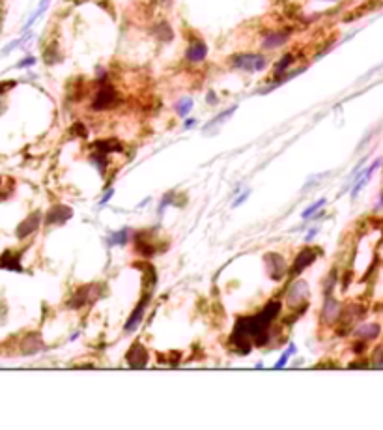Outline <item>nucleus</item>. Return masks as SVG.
Wrapping results in <instances>:
<instances>
[{"label": "nucleus", "instance_id": "f257e3e1", "mask_svg": "<svg viewBox=\"0 0 383 430\" xmlns=\"http://www.w3.org/2000/svg\"><path fill=\"white\" fill-rule=\"evenodd\" d=\"M280 303L279 301H271L260 314L247 316V318H239L236 322V329H234L232 340L238 344V348L243 352V342L250 346L252 338L256 344H264L267 340V329L271 326V322L275 320V316L279 314Z\"/></svg>", "mask_w": 383, "mask_h": 430}, {"label": "nucleus", "instance_id": "7ed1b4c3", "mask_svg": "<svg viewBox=\"0 0 383 430\" xmlns=\"http://www.w3.org/2000/svg\"><path fill=\"white\" fill-rule=\"evenodd\" d=\"M116 103H118L116 88L112 84H109V82H103V84L99 86L98 94H95V98H93V101H92V109L107 110V109H112Z\"/></svg>", "mask_w": 383, "mask_h": 430}, {"label": "nucleus", "instance_id": "4be33fe9", "mask_svg": "<svg viewBox=\"0 0 383 430\" xmlns=\"http://www.w3.org/2000/svg\"><path fill=\"white\" fill-rule=\"evenodd\" d=\"M234 110H236V107H230V109H228V110H225V112H221V114L217 116V118H213V120L209 122V124H208V126H206V127H211V126H217V124H219V122H222V120H227V118H228V116H230V114H232Z\"/></svg>", "mask_w": 383, "mask_h": 430}, {"label": "nucleus", "instance_id": "1a4fd4ad", "mask_svg": "<svg viewBox=\"0 0 383 430\" xmlns=\"http://www.w3.org/2000/svg\"><path fill=\"white\" fill-rule=\"evenodd\" d=\"M73 215V212H71L70 208L66 206H52L51 210H49V213L45 215V223L47 224H56V223H64V221H68V219Z\"/></svg>", "mask_w": 383, "mask_h": 430}, {"label": "nucleus", "instance_id": "c85d7f7f", "mask_svg": "<svg viewBox=\"0 0 383 430\" xmlns=\"http://www.w3.org/2000/svg\"><path fill=\"white\" fill-rule=\"evenodd\" d=\"M209 103H217V99H215V94L209 92Z\"/></svg>", "mask_w": 383, "mask_h": 430}, {"label": "nucleus", "instance_id": "f8f14e48", "mask_svg": "<svg viewBox=\"0 0 383 430\" xmlns=\"http://www.w3.org/2000/svg\"><path fill=\"white\" fill-rule=\"evenodd\" d=\"M148 299H150V296H144V298H142V301L139 303V307L135 309V312L131 314V318L127 320V324H125V331H133L135 327H137V324H139L140 318H142V312H144V307H146V303H148Z\"/></svg>", "mask_w": 383, "mask_h": 430}, {"label": "nucleus", "instance_id": "2eb2a0df", "mask_svg": "<svg viewBox=\"0 0 383 430\" xmlns=\"http://www.w3.org/2000/svg\"><path fill=\"white\" fill-rule=\"evenodd\" d=\"M41 338H40V335H28V337L24 338V342H23V352L24 354H34V352H38L41 348Z\"/></svg>", "mask_w": 383, "mask_h": 430}, {"label": "nucleus", "instance_id": "bb28decb", "mask_svg": "<svg viewBox=\"0 0 383 430\" xmlns=\"http://www.w3.org/2000/svg\"><path fill=\"white\" fill-rule=\"evenodd\" d=\"M112 193H114V191H112V189H109V191H107V195H105L103 198H101V206H103L105 202H107V200H109V198H111V196H112Z\"/></svg>", "mask_w": 383, "mask_h": 430}, {"label": "nucleus", "instance_id": "6ab92c4d", "mask_svg": "<svg viewBox=\"0 0 383 430\" xmlns=\"http://www.w3.org/2000/svg\"><path fill=\"white\" fill-rule=\"evenodd\" d=\"M176 109H178V114L180 116H187L189 114V110L193 109V99L185 98V99H181V101H178Z\"/></svg>", "mask_w": 383, "mask_h": 430}, {"label": "nucleus", "instance_id": "423d86ee", "mask_svg": "<svg viewBox=\"0 0 383 430\" xmlns=\"http://www.w3.org/2000/svg\"><path fill=\"white\" fill-rule=\"evenodd\" d=\"M185 56H187V60L193 64L202 62L204 58L208 56V45H206L202 40L191 41V45L187 47V51H185Z\"/></svg>", "mask_w": 383, "mask_h": 430}, {"label": "nucleus", "instance_id": "9d476101", "mask_svg": "<svg viewBox=\"0 0 383 430\" xmlns=\"http://www.w3.org/2000/svg\"><path fill=\"white\" fill-rule=\"evenodd\" d=\"M316 254L318 252L314 251V249H303V251H299V254H297L296 262H294V268H292V271L294 273H299V271H303L307 266H310L316 260Z\"/></svg>", "mask_w": 383, "mask_h": 430}, {"label": "nucleus", "instance_id": "20e7f679", "mask_svg": "<svg viewBox=\"0 0 383 430\" xmlns=\"http://www.w3.org/2000/svg\"><path fill=\"white\" fill-rule=\"evenodd\" d=\"M266 264H267V273H269V277H271L273 281H279L280 277L284 275L286 262L279 252H269L266 256Z\"/></svg>", "mask_w": 383, "mask_h": 430}, {"label": "nucleus", "instance_id": "2f4dec72", "mask_svg": "<svg viewBox=\"0 0 383 430\" xmlns=\"http://www.w3.org/2000/svg\"><path fill=\"white\" fill-rule=\"evenodd\" d=\"M324 2H338V0H324Z\"/></svg>", "mask_w": 383, "mask_h": 430}, {"label": "nucleus", "instance_id": "cd10ccee", "mask_svg": "<svg viewBox=\"0 0 383 430\" xmlns=\"http://www.w3.org/2000/svg\"><path fill=\"white\" fill-rule=\"evenodd\" d=\"M247 196H249V193H243V195L239 196L238 200L234 202V206H239V204H241V202H245V198H247Z\"/></svg>", "mask_w": 383, "mask_h": 430}, {"label": "nucleus", "instance_id": "a211bd4d", "mask_svg": "<svg viewBox=\"0 0 383 430\" xmlns=\"http://www.w3.org/2000/svg\"><path fill=\"white\" fill-rule=\"evenodd\" d=\"M155 36L159 38V40H165V41H170L172 40V28H170L169 24L167 23H161V24H157V28H155Z\"/></svg>", "mask_w": 383, "mask_h": 430}, {"label": "nucleus", "instance_id": "4468645a", "mask_svg": "<svg viewBox=\"0 0 383 430\" xmlns=\"http://www.w3.org/2000/svg\"><path fill=\"white\" fill-rule=\"evenodd\" d=\"M0 268H6V270H15L21 271V264H19V256L17 254H12L10 251H6L2 256H0Z\"/></svg>", "mask_w": 383, "mask_h": 430}, {"label": "nucleus", "instance_id": "ddd939ff", "mask_svg": "<svg viewBox=\"0 0 383 430\" xmlns=\"http://www.w3.org/2000/svg\"><path fill=\"white\" fill-rule=\"evenodd\" d=\"M337 316H340V307H338V303L335 299L327 296V301H325V307H324V320L333 322Z\"/></svg>", "mask_w": 383, "mask_h": 430}, {"label": "nucleus", "instance_id": "b1692460", "mask_svg": "<svg viewBox=\"0 0 383 430\" xmlns=\"http://www.w3.org/2000/svg\"><path fill=\"white\" fill-rule=\"evenodd\" d=\"M294 350H296V348H294V346H290V350L286 352V354H282V357H280L279 361L275 363V368H280V367H284L286 363H288V357H290V354H292V352H294Z\"/></svg>", "mask_w": 383, "mask_h": 430}, {"label": "nucleus", "instance_id": "412c9836", "mask_svg": "<svg viewBox=\"0 0 383 430\" xmlns=\"http://www.w3.org/2000/svg\"><path fill=\"white\" fill-rule=\"evenodd\" d=\"M324 204H325V198H320L318 202H314V204H312L310 208H308V210H305V212H303V219H308L310 215H312V213L318 212V210H320L322 206H324Z\"/></svg>", "mask_w": 383, "mask_h": 430}, {"label": "nucleus", "instance_id": "9b49d317", "mask_svg": "<svg viewBox=\"0 0 383 430\" xmlns=\"http://www.w3.org/2000/svg\"><path fill=\"white\" fill-rule=\"evenodd\" d=\"M40 219L41 215L40 213H32L26 221H23V223L17 226V236L19 238H26V236H30L32 232H34L38 226H40Z\"/></svg>", "mask_w": 383, "mask_h": 430}, {"label": "nucleus", "instance_id": "7c9ffc66", "mask_svg": "<svg viewBox=\"0 0 383 430\" xmlns=\"http://www.w3.org/2000/svg\"><path fill=\"white\" fill-rule=\"evenodd\" d=\"M314 234H316V228H314V230H310V232H308L307 240H312V238H314Z\"/></svg>", "mask_w": 383, "mask_h": 430}, {"label": "nucleus", "instance_id": "dca6fc26", "mask_svg": "<svg viewBox=\"0 0 383 430\" xmlns=\"http://www.w3.org/2000/svg\"><path fill=\"white\" fill-rule=\"evenodd\" d=\"M377 333H379V326L377 324H366V326L359 327L357 331H355V335L361 338H365V340H370V338H376Z\"/></svg>", "mask_w": 383, "mask_h": 430}, {"label": "nucleus", "instance_id": "0eeeda50", "mask_svg": "<svg viewBox=\"0 0 383 430\" xmlns=\"http://www.w3.org/2000/svg\"><path fill=\"white\" fill-rule=\"evenodd\" d=\"M127 359H129V365L133 368H144L146 363H148V352H146V348L140 342H135L133 348L129 350Z\"/></svg>", "mask_w": 383, "mask_h": 430}, {"label": "nucleus", "instance_id": "aec40b11", "mask_svg": "<svg viewBox=\"0 0 383 430\" xmlns=\"http://www.w3.org/2000/svg\"><path fill=\"white\" fill-rule=\"evenodd\" d=\"M47 6H49V0H41V2H40V8H38V10H36V12H34V15H32V17L28 19V23L24 24V30L28 28V26H32V24H34V21H36V19H38V17H40L41 13L45 12Z\"/></svg>", "mask_w": 383, "mask_h": 430}, {"label": "nucleus", "instance_id": "393cba45", "mask_svg": "<svg viewBox=\"0 0 383 430\" xmlns=\"http://www.w3.org/2000/svg\"><path fill=\"white\" fill-rule=\"evenodd\" d=\"M34 64H36V58L28 56V58H24V60H21V62L17 64V68H28V66H34Z\"/></svg>", "mask_w": 383, "mask_h": 430}, {"label": "nucleus", "instance_id": "6e6552de", "mask_svg": "<svg viewBox=\"0 0 383 430\" xmlns=\"http://www.w3.org/2000/svg\"><path fill=\"white\" fill-rule=\"evenodd\" d=\"M290 38V30H279V32H269V34L264 36V41H262V47L264 49H277V47L284 45L286 41Z\"/></svg>", "mask_w": 383, "mask_h": 430}, {"label": "nucleus", "instance_id": "a878e982", "mask_svg": "<svg viewBox=\"0 0 383 430\" xmlns=\"http://www.w3.org/2000/svg\"><path fill=\"white\" fill-rule=\"evenodd\" d=\"M12 86H15V82H2V84H0V94L6 92L8 88H12Z\"/></svg>", "mask_w": 383, "mask_h": 430}, {"label": "nucleus", "instance_id": "f03ea898", "mask_svg": "<svg viewBox=\"0 0 383 430\" xmlns=\"http://www.w3.org/2000/svg\"><path fill=\"white\" fill-rule=\"evenodd\" d=\"M230 64L236 69H243V71H249V73H256V71L266 69L267 58L264 54H258V52H241V54H234L230 58Z\"/></svg>", "mask_w": 383, "mask_h": 430}, {"label": "nucleus", "instance_id": "f3484780", "mask_svg": "<svg viewBox=\"0 0 383 430\" xmlns=\"http://www.w3.org/2000/svg\"><path fill=\"white\" fill-rule=\"evenodd\" d=\"M294 62V54L292 52H288V54H284V56L280 58L279 62H277V66H275V77H277V82L280 80V77L284 75V71L288 68H290V64Z\"/></svg>", "mask_w": 383, "mask_h": 430}, {"label": "nucleus", "instance_id": "c756f323", "mask_svg": "<svg viewBox=\"0 0 383 430\" xmlns=\"http://www.w3.org/2000/svg\"><path fill=\"white\" fill-rule=\"evenodd\" d=\"M197 124V120H187L185 122V127H191V126H195Z\"/></svg>", "mask_w": 383, "mask_h": 430}, {"label": "nucleus", "instance_id": "5701e85b", "mask_svg": "<svg viewBox=\"0 0 383 430\" xmlns=\"http://www.w3.org/2000/svg\"><path fill=\"white\" fill-rule=\"evenodd\" d=\"M127 241V230H120L114 234V238L111 240V243H118V245H123Z\"/></svg>", "mask_w": 383, "mask_h": 430}, {"label": "nucleus", "instance_id": "39448f33", "mask_svg": "<svg viewBox=\"0 0 383 430\" xmlns=\"http://www.w3.org/2000/svg\"><path fill=\"white\" fill-rule=\"evenodd\" d=\"M308 298V286L307 282L303 281H296L294 284L290 286V290H288V303L292 305V307H296V305H301L305 303Z\"/></svg>", "mask_w": 383, "mask_h": 430}]
</instances>
